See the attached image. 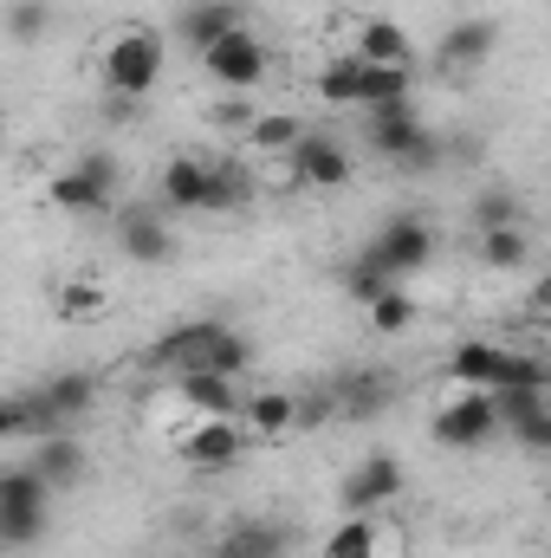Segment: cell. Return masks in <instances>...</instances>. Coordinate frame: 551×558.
<instances>
[{
	"instance_id": "15",
	"label": "cell",
	"mask_w": 551,
	"mask_h": 558,
	"mask_svg": "<svg viewBox=\"0 0 551 558\" xmlns=\"http://www.w3.org/2000/svg\"><path fill=\"white\" fill-rule=\"evenodd\" d=\"M247 26V7L241 0H188L182 13H175V33L188 39V52L201 59L208 46H221L228 33H241Z\"/></svg>"
},
{
	"instance_id": "9",
	"label": "cell",
	"mask_w": 551,
	"mask_h": 558,
	"mask_svg": "<svg viewBox=\"0 0 551 558\" xmlns=\"http://www.w3.org/2000/svg\"><path fill=\"white\" fill-rule=\"evenodd\" d=\"M175 454L201 474H221L247 454V428H241V416H195V428L175 441Z\"/></svg>"
},
{
	"instance_id": "24",
	"label": "cell",
	"mask_w": 551,
	"mask_h": 558,
	"mask_svg": "<svg viewBox=\"0 0 551 558\" xmlns=\"http://www.w3.org/2000/svg\"><path fill=\"white\" fill-rule=\"evenodd\" d=\"M215 162V195H208V215H241L254 202V169L234 162V156H208Z\"/></svg>"
},
{
	"instance_id": "19",
	"label": "cell",
	"mask_w": 551,
	"mask_h": 558,
	"mask_svg": "<svg viewBox=\"0 0 551 558\" xmlns=\"http://www.w3.org/2000/svg\"><path fill=\"white\" fill-rule=\"evenodd\" d=\"M33 468H39V481H46L52 494H65V487L85 481V441H78L72 428H59V435H46V441L33 448Z\"/></svg>"
},
{
	"instance_id": "38",
	"label": "cell",
	"mask_w": 551,
	"mask_h": 558,
	"mask_svg": "<svg viewBox=\"0 0 551 558\" xmlns=\"http://www.w3.org/2000/svg\"><path fill=\"white\" fill-rule=\"evenodd\" d=\"M7 33H13L20 46H26V39H39V33H46V0H20V7H13V20H7Z\"/></svg>"
},
{
	"instance_id": "14",
	"label": "cell",
	"mask_w": 551,
	"mask_h": 558,
	"mask_svg": "<svg viewBox=\"0 0 551 558\" xmlns=\"http://www.w3.org/2000/svg\"><path fill=\"white\" fill-rule=\"evenodd\" d=\"M162 202L175 215H208V195H215V162L208 156H169L162 175H156Z\"/></svg>"
},
{
	"instance_id": "10",
	"label": "cell",
	"mask_w": 551,
	"mask_h": 558,
	"mask_svg": "<svg viewBox=\"0 0 551 558\" xmlns=\"http://www.w3.org/2000/svg\"><path fill=\"white\" fill-rule=\"evenodd\" d=\"M370 254H377L396 279H409L434 260V228H428L421 215H390V221L370 234Z\"/></svg>"
},
{
	"instance_id": "5",
	"label": "cell",
	"mask_w": 551,
	"mask_h": 558,
	"mask_svg": "<svg viewBox=\"0 0 551 558\" xmlns=\"http://www.w3.org/2000/svg\"><path fill=\"white\" fill-rule=\"evenodd\" d=\"M118 156H105V149H91V156H78L72 169H59L52 175V208L59 215H105L111 202H118Z\"/></svg>"
},
{
	"instance_id": "20",
	"label": "cell",
	"mask_w": 551,
	"mask_h": 558,
	"mask_svg": "<svg viewBox=\"0 0 551 558\" xmlns=\"http://www.w3.org/2000/svg\"><path fill=\"white\" fill-rule=\"evenodd\" d=\"M357 59H364V65H409L415 46L390 13H370V20L357 26Z\"/></svg>"
},
{
	"instance_id": "21",
	"label": "cell",
	"mask_w": 551,
	"mask_h": 558,
	"mask_svg": "<svg viewBox=\"0 0 551 558\" xmlns=\"http://www.w3.org/2000/svg\"><path fill=\"white\" fill-rule=\"evenodd\" d=\"M467 228H474V234H487V228H526V202H519V189H506V182L480 189V195L467 202Z\"/></svg>"
},
{
	"instance_id": "30",
	"label": "cell",
	"mask_w": 551,
	"mask_h": 558,
	"mask_svg": "<svg viewBox=\"0 0 551 558\" xmlns=\"http://www.w3.org/2000/svg\"><path fill=\"white\" fill-rule=\"evenodd\" d=\"M292 422H298V397H285V390L247 397V428H254V435H285Z\"/></svg>"
},
{
	"instance_id": "22",
	"label": "cell",
	"mask_w": 551,
	"mask_h": 558,
	"mask_svg": "<svg viewBox=\"0 0 551 558\" xmlns=\"http://www.w3.org/2000/svg\"><path fill=\"white\" fill-rule=\"evenodd\" d=\"M448 371H454V384H467V390H493V384H500V371H506V351H500V344L467 338V344H454Z\"/></svg>"
},
{
	"instance_id": "29",
	"label": "cell",
	"mask_w": 551,
	"mask_h": 558,
	"mask_svg": "<svg viewBox=\"0 0 551 558\" xmlns=\"http://www.w3.org/2000/svg\"><path fill=\"white\" fill-rule=\"evenodd\" d=\"M344 292H351V299H357V305L370 312V305H377L383 292H396V274H390V267H383V260H377V254L364 247V254H357V260L344 267Z\"/></svg>"
},
{
	"instance_id": "37",
	"label": "cell",
	"mask_w": 551,
	"mask_h": 558,
	"mask_svg": "<svg viewBox=\"0 0 551 558\" xmlns=\"http://www.w3.org/2000/svg\"><path fill=\"white\" fill-rule=\"evenodd\" d=\"M513 435H519V448H532V454H551V410L539 403L526 422H513Z\"/></svg>"
},
{
	"instance_id": "23",
	"label": "cell",
	"mask_w": 551,
	"mask_h": 558,
	"mask_svg": "<svg viewBox=\"0 0 551 558\" xmlns=\"http://www.w3.org/2000/svg\"><path fill=\"white\" fill-rule=\"evenodd\" d=\"M377 546H383V533H377V513H344V520L325 533L318 558H377Z\"/></svg>"
},
{
	"instance_id": "7",
	"label": "cell",
	"mask_w": 551,
	"mask_h": 558,
	"mask_svg": "<svg viewBox=\"0 0 551 558\" xmlns=\"http://www.w3.org/2000/svg\"><path fill=\"white\" fill-rule=\"evenodd\" d=\"M403 487H409L403 461L377 448V454H364V461H357V468L338 481V507H344V513H383V507H390Z\"/></svg>"
},
{
	"instance_id": "32",
	"label": "cell",
	"mask_w": 551,
	"mask_h": 558,
	"mask_svg": "<svg viewBox=\"0 0 551 558\" xmlns=\"http://www.w3.org/2000/svg\"><path fill=\"white\" fill-rule=\"evenodd\" d=\"M390 98H415L409 65H364V111L370 105H390Z\"/></svg>"
},
{
	"instance_id": "16",
	"label": "cell",
	"mask_w": 551,
	"mask_h": 558,
	"mask_svg": "<svg viewBox=\"0 0 551 558\" xmlns=\"http://www.w3.org/2000/svg\"><path fill=\"white\" fill-rule=\"evenodd\" d=\"M331 397H338V416L377 422L396 403V384H390V371H338L331 377Z\"/></svg>"
},
{
	"instance_id": "6",
	"label": "cell",
	"mask_w": 551,
	"mask_h": 558,
	"mask_svg": "<svg viewBox=\"0 0 551 558\" xmlns=\"http://www.w3.org/2000/svg\"><path fill=\"white\" fill-rule=\"evenodd\" d=\"M201 72H208V85H221V92H260L267 85V72H273V52H267V39L254 33V26H241V33H228L221 46H208L201 52Z\"/></svg>"
},
{
	"instance_id": "33",
	"label": "cell",
	"mask_w": 551,
	"mask_h": 558,
	"mask_svg": "<svg viewBox=\"0 0 551 558\" xmlns=\"http://www.w3.org/2000/svg\"><path fill=\"white\" fill-rule=\"evenodd\" d=\"M247 364H254V344H247V338H241V331L228 325V331L215 338V351H208V371H215V377H234V384H241V377H247Z\"/></svg>"
},
{
	"instance_id": "17",
	"label": "cell",
	"mask_w": 551,
	"mask_h": 558,
	"mask_svg": "<svg viewBox=\"0 0 551 558\" xmlns=\"http://www.w3.org/2000/svg\"><path fill=\"white\" fill-rule=\"evenodd\" d=\"M285 553H292V533H285L279 520H234V526L215 539L208 558H285Z\"/></svg>"
},
{
	"instance_id": "11",
	"label": "cell",
	"mask_w": 551,
	"mask_h": 558,
	"mask_svg": "<svg viewBox=\"0 0 551 558\" xmlns=\"http://www.w3.org/2000/svg\"><path fill=\"white\" fill-rule=\"evenodd\" d=\"M221 331H228L221 318H188V325H169V331L149 344V364H156V371H175V377L208 371V351H215V338H221Z\"/></svg>"
},
{
	"instance_id": "12",
	"label": "cell",
	"mask_w": 551,
	"mask_h": 558,
	"mask_svg": "<svg viewBox=\"0 0 551 558\" xmlns=\"http://www.w3.org/2000/svg\"><path fill=\"white\" fill-rule=\"evenodd\" d=\"M33 397H39L46 435H59V428H72V422L98 403V377H91V371H59V377H46ZM46 435H39V441H46Z\"/></svg>"
},
{
	"instance_id": "1",
	"label": "cell",
	"mask_w": 551,
	"mask_h": 558,
	"mask_svg": "<svg viewBox=\"0 0 551 558\" xmlns=\"http://www.w3.org/2000/svg\"><path fill=\"white\" fill-rule=\"evenodd\" d=\"M162 65H169V39H162L156 26H124V33L105 46V59H98L105 92H111L118 105H143V98H156Z\"/></svg>"
},
{
	"instance_id": "2",
	"label": "cell",
	"mask_w": 551,
	"mask_h": 558,
	"mask_svg": "<svg viewBox=\"0 0 551 558\" xmlns=\"http://www.w3.org/2000/svg\"><path fill=\"white\" fill-rule=\"evenodd\" d=\"M364 131H370V149H377V156H390L396 169H415V175H428V169L441 162V143H434V131L421 124L415 98L370 105V111H364Z\"/></svg>"
},
{
	"instance_id": "34",
	"label": "cell",
	"mask_w": 551,
	"mask_h": 558,
	"mask_svg": "<svg viewBox=\"0 0 551 558\" xmlns=\"http://www.w3.org/2000/svg\"><path fill=\"white\" fill-rule=\"evenodd\" d=\"M415 325V299L396 286V292H383L377 305H370V331H383V338H396V331H409Z\"/></svg>"
},
{
	"instance_id": "4",
	"label": "cell",
	"mask_w": 551,
	"mask_h": 558,
	"mask_svg": "<svg viewBox=\"0 0 551 558\" xmlns=\"http://www.w3.org/2000/svg\"><path fill=\"white\" fill-rule=\"evenodd\" d=\"M500 397L493 390H461V397H448L434 416H428V435H434V448H448V454H474V448H487V441H500Z\"/></svg>"
},
{
	"instance_id": "28",
	"label": "cell",
	"mask_w": 551,
	"mask_h": 558,
	"mask_svg": "<svg viewBox=\"0 0 551 558\" xmlns=\"http://www.w3.org/2000/svg\"><path fill=\"white\" fill-rule=\"evenodd\" d=\"M474 241H480V260H487L493 274H519V267L532 260L526 228H487V234H474Z\"/></svg>"
},
{
	"instance_id": "36",
	"label": "cell",
	"mask_w": 551,
	"mask_h": 558,
	"mask_svg": "<svg viewBox=\"0 0 551 558\" xmlns=\"http://www.w3.org/2000/svg\"><path fill=\"white\" fill-rule=\"evenodd\" d=\"M98 312H105V286H91V279L59 286V318H98Z\"/></svg>"
},
{
	"instance_id": "3",
	"label": "cell",
	"mask_w": 551,
	"mask_h": 558,
	"mask_svg": "<svg viewBox=\"0 0 551 558\" xmlns=\"http://www.w3.org/2000/svg\"><path fill=\"white\" fill-rule=\"evenodd\" d=\"M46 520H52V487L39 481V468L33 461L7 468L0 474V539H7V553H33Z\"/></svg>"
},
{
	"instance_id": "26",
	"label": "cell",
	"mask_w": 551,
	"mask_h": 558,
	"mask_svg": "<svg viewBox=\"0 0 551 558\" xmlns=\"http://www.w3.org/2000/svg\"><path fill=\"white\" fill-rule=\"evenodd\" d=\"M318 98L338 105V111H364V59H357V52H351V59H331V65L318 72Z\"/></svg>"
},
{
	"instance_id": "13",
	"label": "cell",
	"mask_w": 551,
	"mask_h": 558,
	"mask_svg": "<svg viewBox=\"0 0 551 558\" xmlns=\"http://www.w3.org/2000/svg\"><path fill=\"white\" fill-rule=\"evenodd\" d=\"M493 46H500V26H493V20H454V26L441 33V46H434V65H441L448 78H467V72H480V65L493 59Z\"/></svg>"
},
{
	"instance_id": "39",
	"label": "cell",
	"mask_w": 551,
	"mask_h": 558,
	"mask_svg": "<svg viewBox=\"0 0 551 558\" xmlns=\"http://www.w3.org/2000/svg\"><path fill=\"white\" fill-rule=\"evenodd\" d=\"M526 305H532L539 318H551V267H546L539 279H532V286H526Z\"/></svg>"
},
{
	"instance_id": "25",
	"label": "cell",
	"mask_w": 551,
	"mask_h": 558,
	"mask_svg": "<svg viewBox=\"0 0 551 558\" xmlns=\"http://www.w3.org/2000/svg\"><path fill=\"white\" fill-rule=\"evenodd\" d=\"M175 397L195 410V416H234V377H215V371H188L175 384Z\"/></svg>"
},
{
	"instance_id": "27",
	"label": "cell",
	"mask_w": 551,
	"mask_h": 558,
	"mask_svg": "<svg viewBox=\"0 0 551 558\" xmlns=\"http://www.w3.org/2000/svg\"><path fill=\"white\" fill-rule=\"evenodd\" d=\"M305 137V118H292V111H254V124H247V143L260 149V156H292Z\"/></svg>"
},
{
	"instance_id": "35",
	"label": "cell",
	"mask_w": 551,
	"mask_h": 558,
	"mask_svg": "<svg viewBox=\"0 0 551 558\" xmlns=\"http://www.w3.org/2000/svg\"><path fill=\"white\" fill-rule=\"evenodd\" d=\"M546 384H551V371L539 364V357L506 351V371H500V384H493V390H539V397H546Z\"/></svg>"
},
{
	"instance_id": "18",
	"label": "cell",
	"mask_w": 551,
	"mask_h": 558,
	"mask_svg": "<svg viewBox=\"0 0 551 558\" xmlns=\"http://www.w3.org/2000/svg\"><path fill=\"white\" fill-rule=\"evenodd\" d=\"M118 247H124V260H137V267H162V260L175 254V234H169V221H156L149 208H131V215L118 221Z\"/></svg>"
},
{
	"instance_id": "8",
	"label": "cell",
	"mask_w": 551,
	"mask_h": 558,
	"mask_svg": "<svg viewBox=\"0 0 551 558\" xmlns=\"http://www.w3.org/2000/svg\"><path fill=\"white\" fill-rule=\"evenodd\" d=\"M351 175H357L351 149L338 137H325V131H305L298 149L285 156V182H298V189H344Z\"/></svg>"
},
{
	"instance_id": "31",
	"label": "cell",
	"mask_w": 551,
	"mask_h": 558,
	"mask_svg": "<svg viewBox=\"0 0 551 558\" xmlns=\"http://www.w3.org/2000/svg\"><path fill=\"white\" fill-rule=\"evenodd\" d=\"M39 435H46L39 397H33V390H13L7 410H0V441H39Z\"/></svg>"
}]
</instances>
